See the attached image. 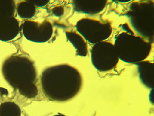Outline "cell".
<instances>
[{"label": "cell", "mask_w": 154, "mask_h": 116, "mask_svg": "<svg viewBox=\"0 0 154 116\" xmlns=\"http://www.w3.org/2000/svg\"><path fill=\"white\" fill-rule=\"evenodd\" d=\"M21 29L25 38L34 43L46 42L51 38L54 31L52 23L47 20L41 23L26 20Z\"/></svg>", "instance_id": "52a82bcc"}, {"label": "cell", "mask_w": 154, "mask_h": 116, "mask_svg": "<svg viewBox=\"0 0 154 116\" xmlns=\"http://www.w3.org/2000/svg\"><path fill=\"white\" fill-rule=\"evenodd\" d=\"M36 7H45L49 2V1H30Z\"/></svg>", "instance_id": "2e32d148"}, {"label": "cell", "mask_w": 154, "mask_h": 116, "mask_svg": "<svg viewBox=\"0 0 154 116\" xmlns=\"http://www.w3.org/2000/svg\"><path fill=\"white\" fill-rule=\"evenodd\" d=\"M152 45L141 36L123 31L115 37L114 46L119 60L128 63H137L150 55Z\"/></svg>", "instance_id": "3957f363"}, {"label": "cell", "mask_w": 154, "mask_h": 116, "mask_svg": "<svg viewBox=\"0 0 154 116\" xmlns=\"http://www.w3.org/2000/svg\"><path fill=\"white\" fill-rule=\"evenodd\" d=\"M20 30L19 21L15 17H0V41L10 42L14 40Z\"/></svg>", "instance_id": "ba28073f"}, {"label": "cell", "mask_w": 154, "mask_h": 116, "mask_svg": "<svg viewBox=\"0 0 154 116\" xmlns=\"http://www.w3.org/2000/svg\"><path fill=\"white\" fill-rule=\"evenodd\" d=\"M66 36L76 50L77 55L83 57L87 56L89 53L87 42L82 35L77 31H70L66 32Z\"/></svg>", "instance_id": "8fae6325"}, {"label": "cell", "mask_w": 154, "mask_h": 116, "mask_svg": "<svg viewBox=\"0 0 154 116\" xmlns=\"http://www.w3.org/2000/svg\"><path fill=\"white\" fill-rule=\"evenodd\" d=\"M16 12L20 18L29 20L36 14V7L30 1H22L16 5Z\"/></svg>", "instance_id": "7c38bea8"}, {"label": "cell", "mask_w": 154, "mask_h": 116, "mask_svg": "<svg viewBox=\"0 0 154 116\" xmlns=\"http://www.w3.org/2000/svg\"><path fill=\"white\" fill-rule=\"evenodd\" d=\"M139 77L143 84L149 89L154 88V63L144 60L136 63Z\"/></svg>", "instance_id": "30bf717a"}, {"label": "cell", "mask_w": 154, "mask_h": 116, "mask_svg": "<svg viewBox=\"0 0 154 116\" xmlns=\"http://www.w3.org/2000/svg\"><path fill=\"white\" fill-rule=\"evenodd\" d=\"M16 4L13 0L0 1V17H14Z\"/></svg>", "instance_id": "5bb4252c"}, {"label": "cell", "mask_w": 154, "mask_h": 116, "mask_svg": "<svg viewBox=\"0 0 154 116\" xmlns=\"http://www.w3.org/2000/svg\"><path fill=\"white\" fill-rule=\"evenodd\" d=\"M107 1H73L72 6L74 11L85 14L95 15L100 14L107 6Z\"/></svg>", "instance_id": "9c48e42d"}, {"label": "cell", "mask_w": 154, "mask_h": 116, "mask_svg": "<svg viewBox=\"0 0 154 116\" xmlns=\"http://www.w3.org/2000/svg\"><path fill=\"white\" fill-rule=\"evenodd\" d=\"M21 110L13 102H5L0 105V116H21Z\"/></svg>", "instance_id": "4fadbf2b"}, {"label": "cell", "mask_w": 154, "mask_h": 116, "mask_svg": "<svg viewBox=\"0 0 154 116\" xmlns=\"http://www.w3.org/2000/svg\"><path fill=\"white\" fill-rule=\"evenodd\" d=\"M83 79L77 68L68 64L48 67L42 72V94L51 101L64 102L74 98L82 89Z\"/></svg>", "instance_id": "6da1fadb"}, {"label": "cell", "mask_w": 154, "mask_h": 116, "mask_svg": "<svg viewBox=\"0 0 154 116\" xmlns=\"http://www.w3.org/2000/svg\"><path fill=\"white\" fill-rule=\"evenodd\" d=\"M130 25L136 35L153 44L154 41V2L136 1L130 4L126 14Z\"/></svg>", "instance_id": "277c9868"}, {"label": "cell", "mask_w": 154, "mask_h": 116, "mask_svg": "<svg viewBox=\"0 0 154 116\" xmlns=\"http://www.w3.org/2000/svg\"><path fill=\"white\" fill-rule=\"evenodd\" d=\"M4 78L10 86L28 98L38 94L37 71L34 63L27 56L14 55L7 58L2 67Z\"/></svg>", "instance_id": "7a4b0ae2"}, {"label": "cell", "mask_w": 154, "mask_h": 116, "mask_svg": "<svg viewBox=\"0 0 154 116\" xmlns=\"http://www.w3.org/2000/svg\"><path fill=\"white\" fill-rule=\"evenodd\" d=\"M76 28L87 42L93 45L107 40L113 32L110 22L89 18L79 19L76 23Z\"/></svg>", "instance_id": "5b68a950"}, {"label": "cell", "mask_w": 154, "mask_h": 116, "mask_svg": "<svg viewBox=\"0 0 154 116\" xmlns=\"http://www.w3.org/2000/svg\"><path fill=\"white\" fill-rule=\"evenodd\" d=\"M53 116H66L65 115H63V114H57V115H54Z\"/></svg>", "instance_id": "ac0fdd59"}, {"label": "cell", "mask_w": 154, "mask_h": 116, "mask_svg": "<svg viewBox=\"0 0 154 116\" xmlns=\"http://www.w3.org/2000/svg\"><path fill=\"white\" fill-rule=\"evenodd\" d=\"M122 28L126 33L131 34H135L134 31L132 30L131 27L128 23H125L122 25Z\"/></svg>", "instance_id": "e0dca14e"}, {"label": "cell", "mask_w": 154, "mask_h": 116, "mask_svg": "<svg viewBox=\"0 0 154 116\" xmlns=\"http://www.w3.org/2000/svg\"><path fill=\"white\" fill-rule=\"evenodd\" d=\"M51 12L54 16L60 17L64 15L65 9L62 6H55L52 9Z\"/></svg>", "instance_id": "9a60e30c"}, {"label": "cell", "mask_w": 154, "mask_h": 116, "mask_svg": "<svg viewBox=\"0 0 154 116\" xmlns=\"http://www.w3.org/2000/svg\"><path fill=\"white\" fill-rule=\"evenodd\" d=\"M91 59L94 67L102 72L114 70L119 60L114 44L107 40L94 45L91 50Z\"/></svg>", "instance_id": "8992f818"}]
</instances>
